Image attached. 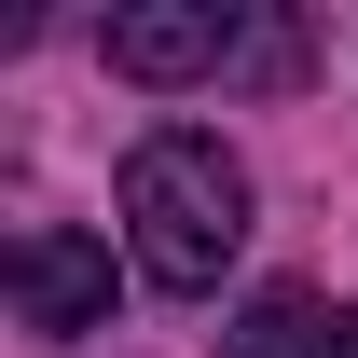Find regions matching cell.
Instances as JSON below:
<instances>
[{"mask_svg":"<svg viewBox=\"0 0 358 358\" xmlns=\"http://www.w3.org/2000/svg\"><path fill=\"white\" fill-rule=\"evenodd\" d=\"M96 55H110L124 83H207V69L248 55V28H234L221 0H124V14L96 28Z\"/></svg>","mask_w":358,"mask_h":358,"instance_id":"obj_2","label":"cell"},{"mask_svg":"<svg viewBox=\"0 0 358 358\" xmlns=\"http://www.w3.org/2000/svg\"><path fill=\"white\" fill-rule=\"evenodd\" d=\"M317 358H358V303H331V317H317Z\"/></svg>","mask_w":358,"mask_h":358,"instance_id":"obj_5","label":"cell"},{"mask_svg":"<svg viewBox=\"0 0 358 358\" xmlns=\"http://www.w3.org/2000/svg\"><path fill=\"white\" fill-rule=\"evenodd\" d=\"M221 358H317V303L303 289H248L234 331H221Z\"/></svg>","mask_w":358,"mask_h":358,"instance_id":"obj_4","label":"cell"},{"mask_svg":"<svg viewBox=\"0 0 358 358\" xmlns=\"http://www.w3.org/2000/svg\"><path fill=\"white\" fill-rule=\"evenodd\" d=\"M14 303L42 345H83L110 331V234H69V221H28L14 234Z\"/></svg>","mask_w":358,"mask_h":358,"instance_id":"obj_3","label":"cell"},{"mask_svg":"<svg viewBox=\"0 0 358 358\" xmlns=\"http://www.w3.org/2000/svg\"><path fill=\"white\" fill-rule=\"evenodd\" d=\"M124 248L152 289H221V262L248 248V166H234L207 124H152L124 152Z\"/></svg>","mask_w":358,"mask_h":358,"instance_id":"obj_1","label":"cell"}]
</instances>
